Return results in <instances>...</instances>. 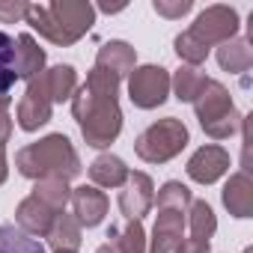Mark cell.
Masks as SVG:
<instances>
[{
  "label": "cell",
  "instance_id": "6da1fadb",
  "mask_svg": "<svg viewBox=\"0 0 253 253\" xmlns=\"http://www.w3.org/2000/svg\"><path fill=\"white\" fill-rule=\"evenodd\" d=\"M72 116L81 125L86 146L107 149L122 131V110H119V81L101 69H89L86 84L72 95Z\"/></svg>",
  "mask_w": 253,
  "mask_h": 253
},
{
  "label": "cell",
  "instance_id": "7a4b0ae2",
  "mask_svg": "<svg viewBox=\"0 0 253 253\" xmlns=\"http://www.w3.org/2000/svg\"><path fill=\"white\" fill-rule=\"evenodd\" d=\"M24 21L39 30L51 45L69 48L89 33L95 24V6L84 0H54V3H30Z\"/></svg>",
  "mask_w": 253,
  "mask_h": 253
},
{
  "label": "cell",
  "instance_id": "3957f363",
  "mask_svg": "<svg viewBox=\"0 0 253 253\" xmlns=\"http://www.w3.org/2000/svg\"><path fill=\"white\" fill-rule=\"evenodd\" d=\"M15 167L24 179H63L72 182L75 176H81V158L72 146V140L66 134H48L24 149H18L15 155Z\"/></svg>",
  "mask_w": 253,
  "mask_h": 253
},
{
  "label": "cell",
  "instance_id": "277c9868",
  "mask_svg": "<svg viewBox=\"0 0 253 253\" xmlns=\"http://www.w3.org/2000/svg\"><path fill=\"white\" fill-rule=\"evenodd\" d=\"M194 110H197V119L203 125V131L211 140H226V137H232V134L241 131L244 116L235 110L232 95H229V89L220 81H211L209 78L206 89L194 101Z\"/></svg>",
  "mask_w": 253,
  "mask_h": 253
},
{
  "label": "cell",
  "instance_id": "5b68a950",
  "mask_svg": "<svg viewBox=\"0 0 253 253\" xmlns=\"http://www.w3.org/2000/svg\"><path fill=\"white\" fill-rule=\"evenodd\" d=\"M188 140H191L188 125L176 116H164V119L152 122L149 128H143L137 134L134 152L146 164H167L188 146Z\"/></svg>",
  "mask_w": 253,
  "mask_h": 253
},
{
  "label": "cell",
  "instance_id": "8992f818",
  "mask_svg": "<svg viewBox=\"0 0 253 253\" xmlns=\"http://www.w3.org/2000/svg\"><path fill=\"white\" fill-rule=\"evenodd\" d=\"M170 95V72L164 66H137L128 75V98L140 110H155Z\"/></svg>",
  "mask_w": 253,
  "mask_h": 253
},
{
  "label": "cell",
  "instance_id": "52a82bcc",
  "mask_svg": "<svg viewBox=\"0 0 253 253\" xmlns=\"http://www.w3.org/2000/svg\"><path fill=\"white\" fill-rule=\"evenodd\" d=\"M191 33H194L206 48L223 45V42H229V39L238 36V12H235L232 6H223V3L206 6V9L197 15Z\"/></svg>",
  "mask_w": 253,
  "mask_h": 253
},
{
  "label": "cell",
  "instance_id": "ba28073f",
  "mask_svg": "<svg viewBox=\"0 0 253 253\" xmlns=\"http://www.w3.org/2000/svg\"><path fill=\"white\" fill-rule=\"evenodd\" d=\"M51 98H48V89H45V81L42 75L30 78L27 81V89L15 107V119H18V128L21 131H39L42 125L51 122Z\"/></svg>",
  "mask_w": 253,
  "mask_h": 253
},
{
  "label": "cell",
  "instance_id": "9c48e42d",
  "mask_svg": "<svg viewBox=\"0 0 253 253\" xmlns=\"http://www.w3.org/2000/svg\"><path fill=\"white\" fill-rule=\"evenodd\" d=\"M155 206V182L149 179V173L134 170L128 173L125 185L119 188V211L128 220H143Z\"/></svg>",
  "mask_w": 253,
  "mask_h": 253
},
{
  "label": "cell",
  "instance_id": "30bf717a",
  "mask_svg": "<svg viewBox=\"0 0 253 253\" xmlns=\"http://www.w3.org/2000/svg\"><path fill=\"white\" fill-rule=\"evenodd\" d=\"M188 176L197 182V185H211L217 182L226 170H229V152L217 143H209V146H200L191 161H188Z\"/></svg>",
  "mask_w": 253,
  "mask_h": 253
},
{
  "label": "cell",
  "instance_id": "8fae6325",
  "mask_svg": "<svg viewBox=\"0 0 253 253\" xmlns=\"http://www.w3.org/2000/svg\"><path fill=\"white\" fill-rule=\"evenodd\" d=\"M72 214H75V220L81 223V226H86V229H92V226H98L101 220H104V214H107V194L104 191H98L95 185H81V188H72Z\"/></svg>",
  "mask_w": 253,
  "mask_h": 253
},
{
  "label": "cell",
  "instance_id": "7c38bea8",
  "mask_svg": "<svg viewBox=\"0 0 253 253\" xmlns=\"http://www.w3.org/2000/svg\"><path fill=\"white\" fill-rule=\"evenodd\" d=\"M95 69H101V72L113 75L116 81H122V78H128L137 69V51L128 42H122V39H110V42H104L98 48Z\"/></svg>",
  "mask_w": 253,
  "mask_h": 253
},
{
  "label": "cell",
  "instance_id": "4fadbf2b",
  "mask_svg": "<svg viewBox=\"0 0 253 253\" xmlns=\"http://www.w3.org/2000/svg\"><path fill=\"white\" fill-rule=\"evenodd\" d=\"M182 238H185V214L182 211H170V209H158L155 226H152V247H149V253H176Z\"/></svg>",
  "mask_w": 253,
  "mask_h": 253
},
{
  "label": "cell",
  "instance_id": "5bb4252c",
  "mask_svg": "<svg viewBox=\"0 0 253 253\" xmlns=\"http://www.w3.org/2000/svg\"><path fill=\"white\" fill-rule=\"evenodd\" d=\"M220 197H223V206H226V211L232 217H241L244 220V217L253 214V179L244 170H238V173H232L226 179Z\"/></svg>",
  "mask_w": 253,
  "mask_h": 253
},
{
  "label": "cell",
  "instance_id": "9a60e30c",
  "mask_svg": "<svg viewBox=\"0 0 253 253\" xmlns=\"http://www.w3.org/2000/svg\"><path fill=\"white\" fill-rule=\"evenodd\" d=\"M54 217H57V214H54L48 206H42L36 197L21 200L18 209H15V223H18V229L27 232V235H33V238H45L48 229H51V223H54Z\"/></svg>",
  "mask_w": 253,
  "mask_h": 253
},
{
  "label": "cell",
  "instance_id": "2e32d148",
  "mask_svg": "<svg viewBox=\"0 0 253 253\" xmlns=\"http://www.w3.org/2000/svg\"><path fill=\"white\" fill-rule=\"evenodd\" d=\"M81 223L75 220V214H69V211H60L57 217H54V223H51V229H48V244H51V250L54 253H78L81 250V241H84V235H81Z\"/></svg>",
  "mask_w": 253,
  "mask_h": 253
},
{
  "label": "cell",
  "instance_id": "e0dca14e",
  "mask_svg": "<svg viewBox=\"0 0 253 253\" xmlns=\"http://www.w3.org/2000/svg\"><path fill=\"white\" fill-rule=\"evenodd\" d=\"M15 69H18V78L24 81L45 72V51L39 48V42L30 33H21L15 39Z\"/></svg>",
  "mask_w": 253,
  "mask_h": 253
},
{
  "label": "cell",
  "instance_id": "ac0fdd59",
  "mask_svg": "<svg viewBox=\"0 0 253 253\" xmlns=\"http://www.w3.org/2000/svg\"><path fill=\"white\" fill-rule=\"evenodd\" d=\"M128 167H125V161L119 155H98L92 164H89V179L95 188H122L125 179H128Z\"/></svg>",
  "mask_w": 253,
  "mask_h": 253
},
{
  "label": "cell",
  "instance_id": "d6986e66",
  "mask_svg": "<svg viewBox=\"0 0 253 253\" xmlns=\"http://www.w3.org/2000/svg\"><path fill=\"white\" fill-rule=\"evenodd\" d=\"M42 81H45V89H48L51 104L69 101L75 95V89H78V72H75V66H66V63H60L54 69H45L42 72Z\"/></svg>",
  "mask_w": 253,
  "mask_h": 253
},
{
  "label": "cell",
  "instance_id": "ffe728a7",
  "mask_svg": "<svg viewBox=\"0 0 253 253\" xmlns=\"http://www.w3.org/2000/svg\"><path fill=\"white\" fill-rule=\"evenodd\" d=\"M217 66L229 75H241L253 66V48L244 36H235L223 45H217Z\"/></svg>",
  "mask_w": 253,
  "mask_h": 253
},
{
  "label": "cell",
  "instance_id": "44dd1931",
  "mask_svg": "<svg viewBox=\"0 0 253 253\" xmlns=\"http://www.w3.org/2000/svg\"><path fill=\"white\" fill-rule=\"evenodd\" d=\"M206 84H209V78H206V72L203 69H194V66H182L173 78H170V89L176 92V98L179 101H197V95L206 89Z\"/></svg>",
  "mask_w": 253,
  "mask_h": 253
},
{
  "label": "cell",
  "instance_id": "7402d4cb",
  "mask_svg": "<svg viewBox=\"0 0 253 253\" xmlns=\"http://www.w3.org/2000/svg\"><path fill=\"white\" fill-rule=\"evenodd\" d=\"M185 226L191 229V238L211 241V235L217 232V217H214V209H211L206 200H194V203H191V209H188Z\"/></svg>",
  "mask_w": 253,
  "mask_h": 253
},
{
  "label": "cell",
  "instance_id": "603a6c76",
  "mask_svg": "<svg viewBox=\"0 0 253 253\" xmlns=\"http://www.w3.org/2000/svg\"><path fill=\"white\" fill-rule=\"evenodd\" d=\"M30 197H36L42 206H48L54 214H60V211H66V206L72 200V188L63 179H39Z\"/></svg>",
  "mask_w": 253,
  "mask_h": 253
},
{
  "label": "cell",
  "instance_id": "cb8c5ba5",
  "mask_svg": "<svg viewBox=\"0 0 253 253\" xmlns=\"http://www.w3.org/2000/svg\"><path fill=\"white\" fill-rule=\"evenodd\" d=\"M18 81L15 69V39L0 30V98H9L12 86Z\"/></svg>",
  "mask_w": 253,
  "mask_h": 253
},
{
  "label": "cell",
  "instance_id": "d4e9b609",
  "mask_svg": "<svg viewBox=\"0 0 253 253\" xmlns=\"http://www.w3.org/2000/svg\"><path fill=\"white\" fill-rule=\"evenodd\" d=\"M0 253H45V247L39 238L21 232L12 223H3L0 226Z\"/></svg>",
  "mask_w": 253,
  "mask_h": 253
},
{
  "label": "cell",
  "instance_id": "484cf974",
  "mask_svg": "<svg viewBox=\"0 0 253 253\" xmlns=\"http://www.w3.org/2000/svg\"><path fill=\"white\" fill-rule=\"evenodd\" d=\"M155 203H158V209H170V211H182V214H188V209H191L194 197H191L188 185H182V182L170 179V182H164V185L158 188Z\"/></svg>",
  "mask_w": 253,
  "mask_h": 253
},
{
  "label": "cell",
  "instance_id": "4316f807",
  "mask_svg": "<svg viewBox=\"0 0 253 253\" xmlns=\"http://www.w3.org/2000/svg\"><path fill=\"white\" fill-rule=\"evenodd\" d=\"M107 235L116 238V244H119L122 253H146V229H143L140 220H128L122 229L119 226H110Z\"/></svg>",
  "mask_w": 253,
  "mask_h": 253
},
{
  "label": "cell",
  "instance_id": "83f0119b",
  "mask_svg": "<svg viewBox=\"0 0 253 253\" xmlns=\"http://www.w3.org/2000/svg\"><path fill=\"white\" fill-rule=\"evenodd\" d=\"M173 45H176V54H179V60H182L185 66H194V69H200V66L209 60V51H211V48H206V45H203V42H200V39H197L191 30L179 33Z\"/></svg>",
  "mask_w": 253,
  "mask_h": 253
},
{
  "label": "cell",
  "instance_id": "f1b7e54d",
  "mask_svg": "<svg viewBox=\"0 0 253 253\" xmlns=\"http://www.w3.org/2000/svg\"><path fill=\"white\" fill-rule=\"evenodd\" d=\"M152 9L158 12V15H164V18H182V15H188L191 9H194V3L191 0H155L152 3Z\"/></svg>",
  "mask_w": 253,
  "mask_h": 253
},
{
  "label": "cell",
  "instance_id": "f546056e",
  "mask_svg": "<svg viewBox=\"0 0 253 253\" xmlns=\"http://www.w3.org/2000/svg\"><path fill=\"white\" fill-rule=\"evenodd\" d=\"M27 6L30 3H24V0H0V24H18V21H24Z\"/></svg>",
  "mask_w": 253,
  "mask_h": 253
},
{
  "label": "cell",
  "instance_id": "4dcf8cb0",
  "mask_svg": "<svg viewBox=\"0 0 253 253\" xmlns=\"http://www.w3.org/2000/svg\"><path fill=\"white\" fill-rule=\"evenodd\" d=\"M12 137V119H9V98H0V146H6Z\"/></svg>",
  "mask_w": 253,
  "mask_h": 253
},
{
  "label": "cell",
  "instance_id": "1f68e13d",
  "mask_svg": "<svg viewBox=\"0 0 253 253\" xmlns=\"http://www.w3.org/2000/svg\"><path fill=\"white\" fill-rule=\"evenodd\" d=\"M176 253H211V250H209V241H200V238H182V244H179Z\"/></svg>",
  "mask_w": 253,
  "mask_h": 253
},
{
  "label": "cell",
  "instance_id": "d6a6232c",
  "mask_svg": "<svg viewBox=\"0 0 253 253\" xmlns=\"http://www.w3.org/2000/svg\"><path fill=\"white\" fill-rule=\"evenodd\" d=\"M9 176V164H6V146H0V185L6 182Z\"/></svg>",
  "mask_w": 253,
  "mask_h": 253
},
{
  "label": "cell",
  "instance_id": "836d02e7",
  "mask_svg": "<svg viewBox=\"0 0 253 253\" xmlns=\"http://www.w3.org/2000/svg\"><path fill=\"white\" fill-rule=\"evenodd\" d=\"M107 238H110V235H107ZM95 253H122V250H119V244H116V238H110V241H104V244H101V247H98Z\"/></svg>",
  "mask_w": 253,
  "mask_h": 253
},
{
  "label": "cell",
  "instance_id": "e575fe53",
  "mask_svg": "<svg viewBox=\"0 0 253 253\" xmlns=\"http://www.w3.org/2000/svg\"><path fill=\"white\" fill-rule=\"evenodd\" d=\"M98 9H101V12H107V15H110V12H122V9H125V3H116V6H110V3H101V6H98Z\"/></svg>",
  "mask_w": 253,
  "mask_h": 253
},
{
  "label": "cell",
  "instance_id": "d590c367",
  "mask_svg": "<svg viewBox=\"0 0 253 253\" xmlns=\"http://www.w3.org/2000/svg\"><path fill=\"white\" fill-rule=\"evenodd\" d=\"M244 253H250V250H244Z\"/></svg>",
  "mask_w": 253,
  "mask_h": 253
}]
</instances>
